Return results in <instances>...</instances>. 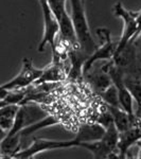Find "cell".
Returning a JSON list of instances; mask_svg holds the SVG:
<instances>
[{
    "label": "cell",
    "instance_id": "19",
    "mask_svg": "<svg viewBox=\"0 0 141 159\" xmlns=\"http://www.w3.org/2000/svg\"><path fill=\"white\" fill-rule=\"evenodd\" d=\"M7 130H4L1 126H0V143H1V141L4 139V137L7 136Z\"/></svg>",
    "mask_w": 141,
    "mask_h": 159
},
{
    "label": "cell",
    "instance_id": "9",
    "mask_svg": "<svg viewBox=\"0 0 141 159\" xmlns=\"http://www.w3.org/2000/svg\"><path fill=\"white\" fill-rule=\"evenodd\" d=\"M141 139V126H139L136 120L135 124L129 129L119 133V140L117 144V157L124 158L129 148L133 144H136L138 140Z\"/></svg>",
    "mask_w": 141,
    "mask_h": 159
},
{
    "label": "cell",
    "instance_id": "10",
    "mask_svg": "<svg viewBox=\"0 0 141 159\" xmlns=\"http://www.w3.org/2000/svg\"><path fill=\"white\" fill-rule=\"evenodd\" d=\"M105 130L106 129L98 122L92 123V124L85 123V124L80 125L78 129V134L74 139L76 140L79 145L82 142H92V141L101 139L105 134Z\"/></svg>",
    "mask_w": 141,
    "mask_h": 159
},
{
    "label": "cell",
    "instance_id": "7",
    "mask_svg": "<svg viewBox=\"0 0 141 159\" xmlns=\"http://www.w3.org/2000/svg\"><path fill=\"white\" fill-rule=\"evenodd\" d=\"M114 15L116 17H120L123 22H124V27H123V32L122 35L120 37V39L118 40V46L116 49V53L119 52L120 50H122L125 46L129 43L132 42L133 39L136 37V35L138 34V27H137V12L134 11H129L124 7L122 6L121 2H117L114 6L112 9ZM115 53V54H116Z\"/></svg>",
    "mask_w": 141,
    "mask_h": 159
},
{
    "label": "cell",
    "instance_id": "4",
    "mask_svg": "<svg viewBox=\"0 0 141 159\" xmlns=\"http://www.w3.org/2000/svg\"><path fill=\"white\" fill-rule=\"evenodd\" d=\"M78 142L75 139L72 140H51V139H43V138H34L32 144L27 148L19 150L12 156V158L16 159H29L33 158L35 155L46 151L52 150H61V148H69L73 147H78Z\"/></svg>",
    "mask_w": 141,
    "mask_h": 159
},
{
    "label": "cell",
    "instance_id": "17",
    "mask_svg": "<svg viewBox=\"0 0 141 159\" xmlns=\"http://www.w3.org/2000/svg\"><path fill=\"white\" fill-rule=\"evenodd\" d=\"M130 43H132L133 46L135 47V50H136V52H137L138 57H141V31L138 33L137 36H136Z\"/></svg>",
    "mask_w": 141,
    "mask_h": 159
},
{
    "label": "cell",
    "instance_id": "18",
    "mask_svg": "<svg viewBox=\"0 0 141 159\" xmlns=\"http://www.w3.org/2000/svg\"><path fill=\"white\" fill-rule=\"evenodd\" d=\"M136 20H137V27H138V33L141 31V10L137 12V17H136ZM137 36V35H136Z\"/></svg>",
    "mask_w": 141,
    "mask_h": 159
},
{
    "label": "cell",
    "instance_id": "20",
    "mask_svg": "<svg viewBox=\"0 0 141 159\" xmlns=\"http://www.w3.org/2000/svg\"><path fill=\"white\" fill-rule=\"evenodd\" d=\"M136 144L139 147V156H138V158H141V139L137 141V143Z\"/></svg>",
    "mask_w": 141,
    "mask_h": 159
},
{
    "label": "cell",
    "instance_id": "21",
    "mask_svg": "<svg viewBox=\"0 0 141 159\" xmlns=\"http://www.w3.org/2000/svg\"><path fill=\"white\" fill-rule=\"evenodd\" d=\"M138 60H139V64H140V66H141V57H138Z\"/></svg>",
    "mask_w": 141,
    "mask_h": 159
},
{
    "label": "cell",
    "instance_id": "11",
    "mask_svg": "<svg viewBox=\"0 0 141 159\" xmlns=\"http://www.w3.org/2000/svg\"><path fill=\"white\" fill-rule=\"evenodd\" d=\"M123 82L137 105V109L135 112L136 119H141V79L138 78L136 74L124 73Z\"/></svg>",
    "mask_w": 141,
    "mask_h": 159
},
{
    "label": "cell",
    "instance_id": "14",
    "mask_svg": "<svg viewBox=\"0 0 141 159\" xmlns=\"http://www.w3.org/2000/svg\"><path fill=\"white\" fill-rule=\"evenodd\" d=\"M65 72L63 71L57 63H52L49 67L43 68V72L42 75L34 82V85L43 83H49V82H58L65 79Z\"/></svg>",
    "mask_w": 141,
    "mask_h": 159
},
{
    "label": "cell",
    "instance_id": "2",
    "mask_svg": "<svg viewBox=\"0 0 141 159\" xmlns=\"http://www.w3.org/2000/svg\"><path fill=\"white\" fill-rule=\"evenodd\" d=\"M119 140V132L116 125L111 123L105 130V134L100 140L92 142H82L79 147L86 148L93 155L94 158H111L117 151V144Z\"/></svg>",
    "mask_w": 141,
    "mask_h": 159
},
{
    "label": "cell",
    "instance_id": "8",
    "mask_svg": "<svg viewBox=\"0 0 141 159\" xmlns=\"http://www.w3.org/2000/svg\"><path fill=\"white\" fill-rule=\"evenodd\" d=\"M43 72V69H38L34 67L32 60L25 57L22 60V67L19 73L12 79L11 81L7 82L6 84L0 85L2 88L7 90H19L30 87L34 84V82L39 78Z\"/></svg>",
    "mask_w": 141,
    "mask_h": 159
},
{
    "label": "cell",
    "instance_id": "1",
    "mask_svg": "<svg viewBox=\"0 0 141 159\" xmlns=\"http://www.w3.org/2000/svg\"><path fill=\"white\" fill-rule=\"evenodd\" d=\"M71 3V20L75 32V36L81 50L89 56L98 48L90 33V28L87 21L85 13V2L83 0H70Z\"/></svg>",
    "mask_w": 141,
    "mask_h": 159
},
{
    "label": "cell",
    "instance_id": "22",
    "mask_svg": "<svg viewBox=\"0 0 141 159\" xmlns=\"http://www.w3.org/2000/svg\"><path fill=\"white\" fill-rule=\"evenodd\" d=\"M83 1H84V2H85V0H83Z\"/></svg>",
    "mask_w": 141,
    "mask_h": 159
},
{
    "label": "cell",
    "instance_id": "15",
    "mask_svg": "<svg viewBox=\"0 0 141 159\" xmlns=\"http://www.w3.org/2000/svg\"><path fill=\"white\" fill-rule=\"evenodd\" d=\"M58 123H60V120L56 117L47 115L46 117L42 118L40 120H38V121H36L35 123H33V124H31L29 126L25 127V129H22L21 132H20V135H21V137H27V136H30L31 134H33V133L37 132V130L43 129L48 126H52V125L58 124Z\"/></svg>",
    "mask_w": 141,
    "mask_h": 159
},
{
    "label": "cell",
    "instance_id": "5",
    "mask_svg": "<svg viewBox=\"0 0 141 159\" xmlns=\"http://www.w3.org/2000/svg\"><path fill=\"white\" fill-rule=\"evenodd\" d=\"M39 4L42 7L43 11V38L40 42L39 46H38V52H43L45 48L48 45L52 49L53 54L55 53V40L57 36L60 35V25L56 20L54 14H53L52 10L48 3V0H43L39 1Z\"/></svg>",
    "mask_w": 141,
    "mask_h": 159
},
{
    "label": "cell",
    "instance_id": "6",
    "mask_svg": "<svg viewBox=\"0 0 141 159\" xmlns=\"http://www.w3.org/2000/svg\"><path fill=\"white\" fill-rule=\"evenodd\" d=\"M47 116L46 111L40 108L34 102H28L25 104L19 105L18 110L16 112V116L14 118L12 129L7 132V136H14L21 132L27 126L33 124L42 118Z\"/></svg>",
    "mask_w": 141,
    "mask_h": 159
},
{
    "label": "cell",
    "instance_id": "16",
    "mask_svg": "<svg viewBox=\"0 0 141 159\" xmlns=\"http://www.w3.org/2000/svg\"><path fill=\"white\" fill-rule=\"evenodd\" d=\"M101 98L104 100V102L107 105H111V106H119V101H118V92L114 84H111L105 90L100 92ZM120 107V106H119Z\"/></svg>",
    "mask_w": 141,
    "mask_h": 159
},
{
    "label": "cell",
    "instance_id": "13",
    "mask_svg": "<svg viewBox=\"0 0 141 159\" xmlns=\"http://www.w3.org/2000/svg\"><path fill=\"white\" fill-rule=\"evenodd\" d=\"M83 76L87 78L89 84L92 86V88L96 89L99 93L105 90V89L111 84V76H109L107 71L104 70L103 67H101V69H100L99 71L98 70L92 71V69H90V70Z\"/></svg>",
    "mask_w": 141,
    "mask_h": 159
},
{
    "label": "cell",
    "instance_id": "12",
    "mask_svg": "<svg viewBox=\"0 0 141 159\" xmlns=\"http://www.w3.org/2000/svg\"><path fill=\"white\" fill-rule=\"evenodd\" d=\"M106 108L111 112L112 120H114V124L116 125L119 133L129 129L130 127H132L135 124V120H133L130 115L125 110H123L121 107L111 106V105L106 104Z\"/></svg>",
    "mask_w": 141,
    "mask_h": 159
},
{
    "label": "cell",
    "instance_id": "3",
    "mask_svg": "<svg viewBox=\"0 0 141 159\" xmlns=\"http://www.w3.org/2000/svg\"><path fill=\"white\" fill-rule=\"evenodd\" d=\"M97 33L101 38V46L100 47L98 46V48L84 61L82 67V75H85L93 67L94 63L99 61H111L116 53L118 42H114L111 39V31L107 30L106 28H99Z\"/></svg>",
    "mask_w": 141,
    "mask_h": 159
}]
</instances>
